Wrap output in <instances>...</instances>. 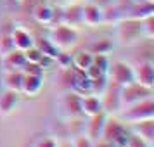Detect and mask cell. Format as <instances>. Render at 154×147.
Instances as JSON below:
<instances>
[{
    "label": "cell",
    "instance_id": "d4e9b609",
    "mask_svg": "<svg viewBox=\"0 0 154 147\" xmlns=\"http://www.w3.org/2000/svg\"><path fill=\"white\" fill-rule=\"evenodd\" d=\"M140 33L142 36H146V38H154V19L152 16H149L146 19H142L140 21Z\"/></svg>",
    "mask_w": 154,
    "mask_h": 147
},
{
    "label": "cell",
    "instance_id": "44dd1931",
    "mask_svg": "<svg viewBox=\"0 0 154 147\" xmlns=\"http://www.w3.org/2000/svg\"><path fill=\"white\" fill-rule=\"evenodd\" d=\"M23 78H24V75H23L21 69H17V71H4V78H2L4 88L19 92V90H21Z\"/></svg>",
    "mask_w": 154,
    "mask_h": 147
},
{
    "label": "cell",
    "instance_id": "7402d4cb",
    "mask_svg": "<svg viewBox=\"0 0 154 147\" xmlns=\"http://www.w3.org/2000/svg\"><path fill=\"white\" fill-rule=\"evenodd\" d=\"M71 63H73V69L78 71H87L94 63V56H92L88 50H83V52H78L75 56L71 57Z\"/></svg>",
    "mask_w": 154,
    "mask_h": 147
},
{
    "label": "cell",
    "instance_id": "30bf717a",
    "mask_svg": "<svg viewBox=\"0 0 154 147\" xmlns=\"http://www.w3.org/2000/svg\"><path fill=\"white\" fill-rule=\"evenodd\" d=\"M17 106H19V92L9 90V88H4L0 92V116L2 118L11 116Z\"/></svg>",
    "mask_w": 154,
    "mask_h": 147
},
{
    "label": "cell",
    "instance_id": "8fae6325",
    "mask_svg": "<svg viewBox=\"0 0 154 147\" xmlns=\"http://www.w3.org/2000/svg\"><path fill=\"white\" fill-rule=\"evenodd\" d=\"M154 14V5L151 0H142L137 4H132L128 7V12L123 16V19H135V21H142L149 16Z\"/></svg>",
    "mask_w": 154,
    "mask_h": 147
},
{
    "label": "cell",
    "instance_id": "7a4b0ae2",
    "mask_svg": "<svg viewBox=\"0 0 154 147\" xmlns=\"http://www.w3.org/2000/svg\"><path fill=\"white\" fill-rule=\"evenodd\" d=\"M118 97H119V107L126 109V107L137 104V102L144 100V99L152 97V88H147V87H142V85L132 81V83H128V85L119 87Z\"/></svg>",
    "mask_w": 154,
    "mask_h": 147
},
{
    "label": "cell",
    "instance_id": "ffe728a7",
    "mask_svg": "<svg viewBox=\"0 0 154 147\" xmlns=\"http://www.w3.org/2000/svg\"><path fill=\"white\" fill-rule=\"evenodd\" d=\"M33 19H35L38 24L42 26H52V21H54V7H50L47 4H38L35 9H33Z\"/></svg>",
    "mask_w": 154,
    "mask_h": 147
},
{
    "label": "cell",
    "instance_id": "484cf974",
    "mask_svg": "<svg viewBox=\"0 0 154 147\" xmlns=\"http://www.w3.org/2000/svg\"><path fill=\"white\" fill-rule=\"evenodd\" d=\"M92 64H94L100 73H104L106 76H107V69H109L111 61H109V57L106 56V54H97V56H94V63Z\"/></svg>",
    "mask_w": 154,
    "mask_h": 147
},
{
    "label": "cell",
    "instance_id": "1f68e13d",
    "mask_svg": "<svg viewBox=\"0 0 154 147\" xmlns=\"http://www.w3.org/2000/svg\"><path fill=\"white\" fill-rule=\"evenodd\" d=\"M126 147H149V145H147V142L140 140L139 137H135V135H132L130 140H128V144H126Z\"/></svg>",
    "mask_w": 154,
    "mask_h": 147
},
{
    "label": "cell",
    "instance_id": "f546056e",
    "mask_svg": "<svg viewBox=\"0 0 154 147\" xmlns=\"http://www.w3.org/2000/svg\"><path fill=\"white\" fill-rule=\"evenodd\" d=\"M21 71L24 75H40V76H43V66L38 63H26Z\"/></svg>",
    "mask_w": 154,
    "mask_h": 147
},
{
    "label": "cell",
    "instance_id": "603a6c76",
    "mask_svg": "<svg viewBox=\"0 0 154 147\" xmlns=\"http://www.w3.org/2000/svg\"><path fill=\"white\" fill-rule=\"evenodd\" d=\"M87 50L90 52L92 56H97V54H109L112 50V43L109 42V40H106V38H100V40H95V42H92L88 47H87Z\"/></svg>",
    "mask_w": 154,
    "mask_h": 147
},
{
    "label": "cell",
    "instance_id": "83f0119b",
    "mask_svg": "<svg viewBox=\"0 0 154 147\" xmlns=\"http://www.w3.org/2000/svg\"><path fill=\"white\" fill-rule=\"evenodd\" d=\"M71 147H94V142H92L85 133H80V135H75V137H73Z\"/></svg>",
    "mask_w": 154,
    "mask_h": 147
},
{
    "label": "cell",
    "instance_id": "3957f363",
    "mask_svg": "<svg viewBox=\"0 0 154 147\" xmlns=\"http://www.w3.org/2000/svg\"><path fill=\"white\" fill-rule=\"evenodd\" d=\"M119 112H121V118L130 125L147 121V119H154V100L152 97H147L137 104L126 107V109H121Z\"/></svg>",
    "mask_w": 154,
    "mask_h": 147
},
{
    "label": "cell",
    "instance_id": "e0dca14e",
    "mask_svg": "<svg viewBox=\"0 0 154 147\" xmlns=\"http://www.w3.org/2000/svg\"><path fill=\"white\" fill-rule=\"evenodd\" d=\"M102 23V7L95 4H85L82 7V24L97 26Z\"/></svg>",
    "mask_w": 154,
    "mask_h": 147
},
{
    "label": "cell",
    "instance_id": "d6986e66",
    "mask_svg": "<svg viewBox=\"0 0 154 147\" xmlns=\"http://www.w3.org/2000/svg\"><path fill=\"white\" fill-rule=\"evenodd\" d=\"M2 64H4V71H17L23 69V66L26 64V59H24V54L21 50L14 49L7 56L2 57Z\"/></svg>",
    "mask_w": 154,
    "mask_h": 147
},
{
    "label": "cell",
    "instance_id": "9a60e30c",
    "mask_svg": "<svg viewBox=\"0 0 154 147\" xmlns=\"http://www.w3.org/2000/svg\"><path fill=\"white\" fill-rule=\"evenodd\" d=\"M11 36H12L14 49L16 50H21V52L31 49V47H35V43H36L35 40H33V36H31V33L26 31V29H23V28H16V26H14Z\"/></svg>",
    "mask_w": 154,
    "mask_h": 147
},
{
    "label": "cell",
    "instance_id": "cb8c5ba5",
    "mask_svg": "<svg viewBox=\"0 0 154 147\" xmlns=\"http://www.w3.org/2000/svg\"><path fill=\"white\" fill-rule=\"evenodd\" d=\"M35 47L42 52V56L45 57V59H50V61H54V59H56V56L59 54V50H57L56 47L49 42V40H42L38 45L35 43Z\"/></svg>",
    "mask_w": 154,
    "mask_h": 147
},
{
    "label": "cell",
    "instance_id": "4fadbf2b",
    "mask_svg": "<svg viewBox=\"0 0 154 147\" xmlns=\"http://www.w3.org/2000/svg\"><path fill=\"white\" fill-rule=\"evenodd\" d=\"M12 24L9 19H4V21H0V57L7 56L9 52H12L14 50V43H12Z\"/></svg>",
    "mask_w": 154,
    "mask_h": 147
},
{
    "label": "cell",
    "instance_id": "5b68a950",
    "mask_svg": "<svg viewBox=\"0 0 154 147\" xmlns=\"http://www.w3.org/2000/svg\"><path fill=\"white\" fill-rule=\"evenodd\" d=\"M107 80L109 83L116 87H123L133 81V66L125 63V61H114L109 64L107 69Z\"/></svg>",
    "mask_w": 154,
    "mask_h": 147
},
{
    "label": "cell",
    "instance_id": "ba28073f",
    "mask_svg": "<svg viewBox=\"0 0 154 147\" xmlns=\"http://www.w3.org/2000/svg\"><path fill=\"white\" fill-rule=\"evenodd\" d=\"M133 81L135 83L152 88L154 87V64L151 61H140L133 66Z\"/></svg>",
    "mask_w": 154,
    "mask_h": 147
},
{
    "label": "cell",
    "instance_id": "2e32d148",
    "mask_svg": "<svg viewBox=\"0 0 154 147\" xmlns=\"http://www.w3.org/2000/svg\"><path fill=\"white\" fill-rule=\"evenodd\" d=\"M82 4L73 2L68 7L63 9V24L71 26V28H78L82 24Z\"/></svg>",
    "mask_w": 154,
    "mask_h": 147
},
{
    "label": "cell",
    "instance_id": "f1b7e54d",
    "mask_svg": "<svg viewBox=\"0 0 154 147\" xmlns=\"http://www.w3.org/2000/svg\"><path fill=\"white\" fill-rule=\"evenodd\" d=\"M23 54H24V59H26V63H38V64H40V61L43 59L42 52L36 49V47H31V49L24 50Z\"/></svg>",
    "mask_w": 154,
    "mask_h": 147
},
{
    "label": "cell",
    "instance_id": "277c9868",
    "mask_svg": "<svg viewBox=\"0 0 154 147\" xmlns=\"http://www.w3.org/2000/svg\"><path fill=\"white\" fill-rule=\"evenodd\" d=\"M130 137H132L130 130H126V126L121 121H118V119H114V118L106 119V125H104L100 139L111 142L112 145H116V147H125L128 144Z\"/></svg>",
    "mask_w": 154,
    "mask_h": 147
},
{
    "label": "cell",
    "instance_id": "9c48e42d",
    "mask_svg": "<svg viewBox=\"0 0 154 147\" xmlns=\"http://www.w3.org/2000/svg\"><path fill=\"white\" fill-rule=\"evenodd\" d=\"M106 119H107V114H106V112H99L95 116H90V118H88V123L85 125L83 133L92 140V142H95V140H99L102 137V130H104Z\"/></svg>",
    "mask_w": 154,
    "mask_h": 147
},
{
    "label": "cell",
    "instance_id": "4316f807",
    "mask_svg": "<svg viewBox=\"0 0 154 147\" xmlns=\"http://www.w3.org/2000/svg\"><path fill=\"white\" fill-rule=\"evenodd\" d=\"M71 54H68V50H63V52H59L56 56V61L57 63V66L61 68V69H71L73 68V63H71Z\"/></svg>",
    "mask_w": 154,
    "mask_h": 147
},
{
    "label": "cell",
    "instance_id": "6da1fadb",
    "mask_svg": "<svg viewBox=\"0 0 154 147\" xmlns=\"http://www.w3.org/2000/svg\"><path fill=\"white\" fill-rule=\"evenodd\" d=\"M78 29L71 28V26H66V24H57V26H52L49 33V40L54 47H56L59 52L63 50H71L75 45L78 43Z\"/></svg>",
    "mask_w": 154,
    "mask_h": 147
},
{
    "label": "cell",
    "instance_id": "8992f818",
    "mask_svg": "<svg viewBox=\"0 0 154 147\" xmlns=\"http://www.w3.org/2000/svg\"><path fill=\"white\" fill-rule=\"evenodd\" d=\"M116 24H118L116 26V38L123 45H132V43H135L142 36V33H140V21L121 19Z\"/></svg>",
    "mask_w": 154,
    "mask_h": 147
},
{
    "label": "cell",
    "instance_id": "52a82bcc",
    "mask_svg": "<svg viewBox=\"0 0 154 147\" xmlns=\"http://www.w3.org/2000/svg\"><path fill=\"white\" fill-rule=\"evenodd\" d=\"M80 99L82 95H78L76 92H69V93H64L63 97L59 99V112L64 118H80L83 116L82 114V106H80Z\"/></svg>",
    "mask_w": 154,
    "mask_h": 147
},
{
    "label": "cell",
    "instance_id": "ac0fdd59",
    "mask_svg": "<svg viewBox=\"0 0 154 147\" xmlns=\"http://www.w3.org/2000/svg\"><path fill=\"white\" fill-rule=\"evenodd\" d=\"M130 133L135 135V137H139V139L144 140V142H152V139H154V119L133 123Z\"/></svg>",
    "mask_w": 154,
    "mask_h": 147
},
{
    "label": "cell",
    "instance_id": "5bb4252c",
    "mask_svg": "<svg viewBox=\"0 0 154 147\" xmlns=\"http://www.w3.org/2000/svg\"><path fill=\"white\" fill-rule=\"evenodd\" d=\"M42 87H43V76H40V75H24L19 93H24L28 97H35V95L40 93Z\"/></svg>",
    "mask_w": 154,
    "mask_h": 147
},
{
    "label": "cell",
    "instance_id": "4dcf8cb0",
    "mask_svg": "<svg viewBox=\"0 0 154 147\" xmlns=\"http://www.w3.org/2000/svg\"><path fill=\"white\" fill-rule=\"evenodd\" d=\"M33 147H59V144H57V140L52 139V137H43V139L36 140Z\"/></svg>",
    "mask_w": 154,
    "mask_h": 147
},
{
    "label": "cell",
    "instance_id": "7c38bea8",
    "mask_svg": "<svg viewBox=\"0 0 154 147\" xmlns=\"http://www.w3.org/2000/svg\"><path fill=\"white\" fill-rule=\"evenodd\" d=\"M80 106H82V114L87 116V118L95 116V114H99V112H104L100 97H99V95H94V93L82 95V99H80Z\"/></svg>",
    "mask_w": 154,
    "mask_h": 147
}]
</instances>
